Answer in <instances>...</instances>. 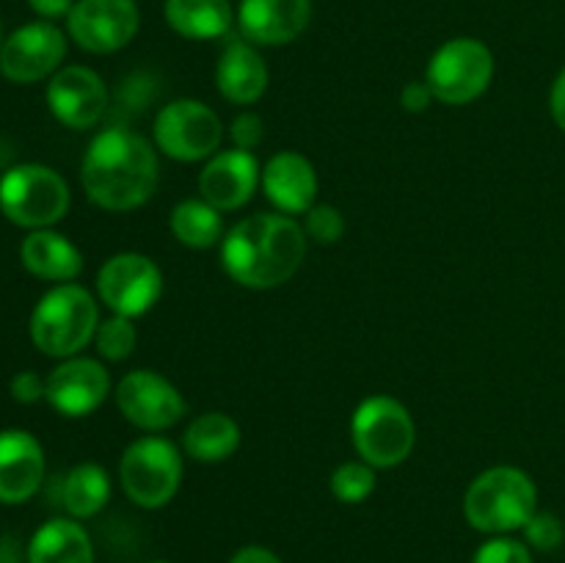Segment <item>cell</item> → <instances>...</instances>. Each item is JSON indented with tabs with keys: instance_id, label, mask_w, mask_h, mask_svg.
Returning a JSON list of instances; mask_svg holds the SVG:
<instances>
[{
	"instance_id": "3957f363",
	"label": "cell",
	"mask_w": 565,
	"mask_h": 563,
	"mask_svg": "<svg viewBox=\"0 0 565 563\" xmlns=\"http://www.w3.org/2000/svg\"><path fill=\"white\" fill-rule=\"evenodd\" d=\"M539 511V486L524 469L502 464L480 472L463 495V517L475 530L508 535Z\"/></svg>"
},
{
	"instance_id": "e575fe53",
	"label": "cell",
	"mask_w": 565,
	"mask_h": 563,
	"mask_svg": "<svg viewBox=\"0 0 565 563\" xmlns=\"http://www.w3.org/2000/svg\"><path fill=\"white\" fill-rule=\"evenodd\" d=\"M75 3L77 0H28V6H31V9L47 22L61 20V17H70L72 6Z\"/></svg>"
},
{
	"instance_id": "5b68a950",
	"label": "cell",
	"mask_w": 565,
	"mask_h": 563,
	"mask_svg": "<svg viewBox=\"0 0 565 563\" xmlns=\"http://www.w3.org/2000/svg\"><path fill=\"white\" fill-rule=\"evenodd\" d=\"M70 185L55 169L20 163L0 177V213L22 230H50L70 210Z\"/></svg>"
},
{
	"instance_id": "44dd1931",
	"label": "cell",
	"mask_w": 565,
	"mask_h": 563,
	"mask_svg": "<svg viewBox=\"0 0 565 563\" xmlns=\"http://www.w3.org/2000/svg\"><path fill=\"white\" fill-rule=\"evenodd\" d=\"M20 259L28 274L44 282H75L83 270V254L66 235L50 230H33L20 246Z\"/></svg>"
},
{
	"instance_id": "e0dca14e",
	"label": "cell",
	"mask_w": 565,
	"mask_h": 563,
	"mask_svg": "<svg viewBox=\"0 0 565 563\" xmlns=\"http://www.w3.org/2000/svg\"><path fill=\"white\" fill-rule=\"evenodd\" d=\"M312 0H241L237 28L243 39L263 47L290 44L307 31Z\"/></svg>"
},
{
	"instance_id": "8992f818",
	"label": "cell",
	"mask_w": 565,
	"mask_h": 563,
	"mask_svg": "<svg viewBox=\"0 0 565 563\" xmlns=\"http://www.w3.org/2000/svg\"><path fill=\"white\" fill-rule=\"evenodd\" d=\"M351 439L362 461L375 469H390L412 456L417 445V425L401 401L373 395L353 412Z\"/></svg>"
},
{
	"instance_id": "8d00e7d4",
	"label": "cell",
	"mask_w": 565,
	"mask_h": 563,
	"mask_svg": "<svg viewBox=\"0 0 565 563\" xmlns=\"http://www.w3.org/2000/svg\"><path fill=\"white\" fill-rule=\"evenodd\" d=\"M550 110H552V119H555V125L565 132V66L561 70V75L555 77V83H552Z\"/></svg>"
},
{
	"instance_id": "4dcf8cb0",
	"label": "cell",
	"mask_w": 565,
	"mask_h": 563,
	"mask_svg": "<svg viewBox=\"0 0 565 563\" xmlns=\"http://www.w3.org/2000/svg\"><path fill=\"white\" fill-rule=\"evenodd\" d=\"M472 563H533V550L511 535H494L478 546Z\"/></svg>"
},
{
	"instance_id": "ba28073f",
	"label": "cell",
	"mask_w": 565,
	"mask_h": 563,
	"mask_svg": "<svg viewBox=\"0 0 565 563\" xmlns=\"http://www.w3.org/2000/svg\"><path fill=\"white\" fill-rule=\"evenodd\" d=\"M491 77H494V55L472 36H458L441 44L430 55L425 72V83L445 105L475 103L491 86Z\"/></svg>"
},
{
	"instance_id": "4fadbf2b",
	"label": "cell",
	"mask_w": 565,
	"mask_h": 563,
	"mask_svg": "<svg viewBox=\"0 0 565 563\" xmlns=\"http://www.w3.org/2000/svg\"><path fill=\"white\" fill-rule=\"evenodd\" d=\"M66 55V36L53 22L39 20L9 33L0 50V75L11 83H39L61 70Z\"/></svg>"
},
{
	"instance_id": "d6986e66",
	"label": "cell",
	"mask_w": 565,
	"mask_h": 563,
	"mask_svg": "<svg viewBox=\"0 0 565 563\" xmlns=\"http://www.w3.org/2000/svg\"><path fill=\"white\" fill-rule=\"evenodd\" d=\"M263 191L279 213L301 215L315 208L318 171H315L312 160L303 158L301 152L285 149L263 166Z\"/></svg>"
},
{
	"instance_id": "74e56055",
	"label": "cell",
	"mask_w": 565,
	"mask_h": 563,
	"mask_svg": "<svg viewBox=\"0 0 565 563\" xmlns=\"http://www.w3.org/2000/svg\"><path fill=\"white\" fill-rule=\"evenodd\" d=\"M3 42H6V33H3V22H0V50H3Z\"/></svg>"
},
{
	"instance_id": "d4e9b609",
	"label": "cell",
	"mask_w": 565,
	"mask_h": 563,
	"mask_svg": "<svg viewBox=\"0 0 565 563\" xmlns=\"http://www.w3.org/2000/svg\"><path fill=\"white\" fill-rule=\"evenodd\" d=\"M110 500V478L99 464H77L61 484V506L72 519L97 517Z\"/></svg>"
},
{
	"instance_id": "9c48e42d",
	"label": "cell",
	"mask_w": 565,
	"mask_h": 563,
	"mask_svg": "<svg viewBox=\"0 0 565 563\" xmlns=\"http://www.w3.org/2000/svg\"><path fill=\"white\" fill-rule=\"evenodd\" d=\"M154 147L180 163L210 160L224 141L221 116L202 99L182 97L163 105L154 116Z\"/></svg>"
},
{
	"instance_id": "2e32d148",
	"label": "cell",
	"mask_w": 565,
	"mask_h": 563,
	"mask_svg": "<svg viewBox=\"0 0 565 563\" xmlns=\"http://www.w3.org/2000/svg\"><path fill=\"white\" fill-rule=\"evenodd\" d=\"M259 185H263V171L254 152L235 147L215 152L199 174V193L221 213L243 208Z\"/></svg>"
},
{
	"instance_id": "5bb4252c",
	"label": "cell",
	"mask_w": 565,
	"mask_h": 563,
	"mask_svg": "<svg viewBox=\"0 0 565 563\" xmlns=\"http://www.w3.org/2000/svg\"><path fill=\"white\" fill-rule=\"evenodd\" d=\"M44 401L61 417H88L105 403L110 392V373L99 359L70 357L50 370Z\"/></svg>"
},
{
	"instance_id": "52a82bcc",
	"label": "cell",
	"mask_w": 565,
	"mask_h": 563,
	"mask_svg": "<svg viewBox=\"0 0 565 563\" xmlns=\"http://www.w3.org/2000/svg\"><path fill=\"white\" fill-rule=\"evenodd\" d=\"M119 480L125 495L138 508H163L174 500L182 484L180 447L158 434L130 442L121 453Z\"/></svg>"
},
{
	"instance_id": "ffe728a7",
	"label": "cell",
	"mask_w": 565,
	"mask_h": 563,
	"mask_svg": "<svg viewBox=\"0 0 565 563\" xmlns=\"http://www.w3.org/2000/svg\"><path fill=\"white\" fill-rule=\"evenodd\" d=\"M215 88L235 105H254L268 88V64L246 39H230L215 64Z\"/></svg>"
},
{
	"instance_id": "d6a6232c",
	"label": "cell",
	"mask_w": 565,
	"mask_h": 563,
	"mask_svg": "<svg viewBox=\"0 0 565 563\" xmlns=\"http://www.w3.org/2000/svg\"><path fill=\"white\" fill-rule=\"evenodd\" d=\"M9 390H11V397H14L17 403H25V406H31V403H39L44 397L47 381H44L39 373H33V370H20V373L11 379Z\"/></svg>"
},
{
	"instance_id": "1f68e13d",
	"label": "cell",
	"mask_w": 565,
	"mask_h": 563,
	"mask_svg": "<svg viewBox=\"0 0 565 563\" xmlns=\"http://www.w3.org/2000/svg\"><path fill=\"white\" fill-rule=\"evenodd\" d=\"M230 138H232V147L235 149L254 152V149H257L265 138L263 116L252 114V110H243V114H237L230 125Z\"/></svg>"
},
{
	"instance_id": "6da1fadb",
	"label": "cell",
	"mask_w": 565,
	"mask_h": 563,
	"mask_svg": "<svg viewBox=\"0 0 565 563\" xmlns=\"http://www.w3.org/2000/svg\"><path fill=\"white\" fill-rule=\"evenodd\" d=\"M307 241V232L292 215L254 213L224 235L221 265L248 290H274L298 274Z\"/></svg>"
},
{
	"instance_id": "f1b7e54d",
	"label": "cell",
	"mask_w": 565,
	"mask_h": 563,
	"mask_svg": "<svg viewBox=\"0 0 565 563\" xmlns=\"http://www.w3.org/2000/svg\"><path fill=\"white\" fill-rule=\"evenodd\" d=\"M303 232L318 246H334L345 235V215L334 204H315V208L307 210Z\"/></svg>"
},
{
	"instance_id": "7a4b0ae2",
	"label": "cell",
	"mask_w": 565,
	"mask_h": 563,
	"mask_svg": "<svg viewBox=\"0 0 565 563\" xmlns=\"http://www.w3.org/2000/svg\"><path fill=\"white\" fill-rule=\"evenodd\" d=\"M158 152L152 144L127 127L97 132L81 166L86 196L110 213L141 208L158 188Z\"/></svg>"
},
{
	"instance_id": "836d02e7",
	"label": "cell",
	"mask_w": 565,
	"mask_h": 563,
	"mask_svg": "<svg viewBox=\"0 0 565 563\" xmlns=\"http://www.w3.org/2000/svg\"><path fill=\"white\" fill-rule=\"evenodd\" d=\"M434 99H436L434 92H430V86L425 81L406 83L401 92V105L408 110V114H423V110L430 108Z\"/></svg>"
},
{
	"instance_id": "8fae6325",
	"label": "cell",
	"mask_w": 565,
	"mask_h": 563,
	"mask_svg": "<svg viewBox=\"0 0 565 563\" xmlns=\"http://www.w3.org/2000/svg\"><path fill=\"white\" fill-rule=\"evenodd\" d=\"M116 406L121 417L147 434H160L180 423L188 412L182 392L154 370H132L116 386Z\"/></svg>"
},
{
	"instance_id": "d590c367",
	"label": "cell",
	"mask_w": 565,
	"mask_h": 563,
	"mask_svg": "<svg viewBox=\"0 0 565 563\" xmlns=\"http://www.w3.org/2000/svg\"><path fill=\"white\" fill-rule=\"evenodd\" d=\"M230 563H285V561H281L274 550H268V546L248 544V546H241V550L230 557Z\"/></svg>"
},
{
	"instance_id": "f35d334b",
	"label": "cell",
	"mask_w": 565,
	"mask_h": 563,
	"mask_svg": "<svg viewBox=\"0 0 565 563\" xmlns=\"http://www.w3.org/2000/svg\"><path fill=\"white\" fill-rule=\"evenodd\" d=\"M149 563H169V561H149Z\"/></svg>"
},
{
	"instance_id": "30bf717a",
	"label": "cell",
	"mask_w": 565,
	"mask_h": 563,
	"mask_svg": "<svg viewBox=\"0 0 565 563\" xmlns=\"http://www.w3.org/2000/svg\"><path fill=\"white\" fill-rule=\"evenodd\" d=\"M163 274L158 263L141 252H119L103 263L97 274V296L114 315L141 318L158 304Z\"/></svg>"
},
{
	"instance_id": "9a60e30c",
	"label": "cell",
	"mask_w": 565,
	"mask_h": 563,
	"mask_svg": "<svg viewBox=\"0 0 565 563\" xmlns=\"http://www.w3.org/2000/svg\"><path fill=\"white\" fill-rule=\"evenodd\" d=\"M47 105L64 127L88 130L99 125L108 110V86L88 66H61L47 83Z\"/></svg>"
},
{
	"instance_id": "83f0119b",
	"label": "cell",
	"mask_w": 565,
	"mask_h": 563,
	"mask_svg": "<svg viewBox=\"0 0 565 563\" xmlns=\"http://www.w3.org/2000/svg\"><path fill=\"white\" fill-rule=\"evenodd\" d=\"M136 326H132V318H125V315H110V318L99 320L97 334H94L97 353L108 362H125L136 351Z\"/></svg>"
},
{
	"instance_id": "603a6c76",
	"label": "cell",
	"mask_w": 565,
	"mask_h": 563,
	"mask_svg": "<svg viewBox=\"0 0 565 563\" xmlns=\"http://www.w3.org/2000/svg\"><path fill=\"white\" fill-rule=\"evenodd\" d=\"M28 563H94L92 535L77 519H50L28 544Z\"/></svg>"
},
{
	"instance_id": "ac0fdd59",
	"label": "cell",
	"mask_w": 565,
	"mask_h": 563,
	"mask_svg": "<svg viewBox=\"0 0 565 563\" xmlns=\"http://www.w3.org/2000/svg\"><path fill=\"white\" fill-rule=\"evenodd\" d=\"M44 480V450L31 431H0V502L31 500Z\"/></svg>"
},
{
	"instance_id": "4316f807",
	"label": "cell",
	"mask_w": 565,
	"mask_h": 563,
	"mask_svg": "<svg viewBox=\"0 0 565 563\" xmlns=\"http://www.w3.org/2000/svg\"><path fill=\"white\" fill-rule=\"evenodd\" d=\"M331 495L340 502L348 506H356L364 502L375 491V467H370L367 461H345L331 472Z\"/></svg>"
},
{
	"instance_id": "cb8c5ba5",
	"label": "cell",
	"mask_w": 565,
	"mask_h": 563,
	"mask_svg": "<svg viewBox=\"0 0 565 563\" xmlns=\"http://www.w3.org/2000/svg\"><path fill=\"white\" fill-rule=\"evenodd\" d=\"M182 447L199 464H221L241 447V425L224 412H204L191 419L182 434Z\"/></svg>"
},
{
	"instance_id": "277c9868",
	"label": "cell",
	"mask_w": 565,
	"mask_h": 563,
	"mask_svg": "<svg viewBox=\"0 0 565 563\" xmlns=\"http://www.w3.org/2000/svg\"><path fill=\"white\" fill-rule=\"evenodd\" d=\"M99 326V304L92 293L75 282L55 285L44 293L31 312V340L44 357H77L94 342Z\"/></svg>"
},
{
	"instance_id": "7c38bea8",
	"label": "cell",
	"mask_w": 565,
	"mask_h": 563,
	"mask_svg": "<svg viewBox=\"0 0 565 563\" xmlns=\"http://www.w3.org/2000/svg\"><path fill=\"white\" fill-rule=\"evenodd\" d=\"M141 14L136 0H77L66 17V31L86 53L110 55L136 39Z\"/></svg>"
},
{
	"instance_id": "7402d4cb",
	"label": "cell",
	"mask_w": 565,
	"mask_h": 563,
	"mask_svg": "<svg viewBox=\"0 0 565 563\" xmlns=\"http://www.w3.org/2000/svg\"><path fill=\"white\" fill-rule=\"evenodd\" d=\"M163 14L171 31L196 42L226 36L237 22L230 0H166Z\"/></svg>"
},
{
	"instance_id": "f546056e",
	"label": "cell",
	"mask_w": 565,
	"mask_h": 563,
	"mask_svg": "<svg viewBox=\"0 0 565 563\" xmlns=\"http://www.w3.org/2000/svg\"><path fill=\"white\" fill-rule=\"evenodd\" d=\"M524 544L535 552H555L561 550L565 541L563 519L550 511H535L530 522L522 528Z\"/></svg>"
},
{
	"instance_id": "484cf974",
	"label": "cell",
	"mask_w": 565,
	"mask_h": 563,
	"mask_svg": "<svg viewBox=\"0 0 565 563\" xmlns=\"http://www.w3.org/2000/svg\"><path fill=\"white\" fill-rule=\"evenodd\" d=\"M171 232H174L177 241L188 248H213L224 241V221H221V210H215L213 204L204 202V199H185V202L177 204L171 210L169 219Z\"/></svg>"
}]
</instances>
